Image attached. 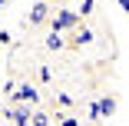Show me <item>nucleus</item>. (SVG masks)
Returning <instances> with one entry per match:
<instances>
[{"label":"nucleus","instance_id":"nucleus-7","mask_svg":"<svg viewBox=\"0 0 129 126\" xmlns=\"http://www.w3.org/2000/svg\"><path fill=\"white\" fill-rule=\"evenodd\" d=\"M119 4H122V7H129V0H119Z\"/></svg>","mask_w":129,"mask_h":126},{"label":"nucleus","instance_id":"nucleus-2","mask_svg":"<svg viewBox=\"0 0 129 126\" xmlns=\"http://www.w3.org/2000/svg\"><path fill=\"white\" fill-rule=\"evenodd\" d=\"M113 110H116V99H103V103L93 106V116H99V113H113Z\"/></svg>","mask_w":129,"mask_h":126},{"label":"nucleus","instance_id":"nucleus-5","mask_svg":"<svg viewBox=\"0 0 129 126\" xmlns=\"http://www.w3.org/2000/svg\"><path fill=\"white\" fill-rule=\"evenodd\" d=\"M43 13H46V7H43V4H37V7H33V13H30V20H33V23H40V20H43Z\"/></svg>","mask_w":129,"mask_h":126},{"label":"nucleus","instance_id":"nucleus-6","mask_svg":"<svg viewBox=\"0 0 129 126\" xmlns=\"http://www.w3.org/2000/svg\"><path fill=\"white\" fill-rule=\"evenodd\" d=\"M33 126H50V116H33Z\"/></svg>","mask_w":129,"mask_h":126},{"label":"nucleus","instance_id":"nucleus-4","mask_svg":"<svg viewBox=\"0 0 129 126\" xmlns=\"http://www.w3.org/2000/svg\"><path fill=\"white\" fill-rule=\"evenodd\" d=\"M17 96H23V99H37V90H33V86H20Z\"/></svg>","mask_w":129,"mask_h":126},{"label":"nucleus","instance_id":"nucleus-1","mask_svg":"<svg viewBox=\"0 0 129 126\" xmlns=\"http://www.w3.org/2000/svg\"><path fill=\"white\" fill-rule=\"evenodd\" d=\"M7 116H10V119H13V123H17V126H27V123H30V116H33V113H30V110H23V106H20V110H10V113H7Z\"/></svg>","mask_w":129,"mask_h":126},{"label":"nucleus","instance_id":"nucleus-3","mask_svg":"<svg viewBox=\"0 0 129 126\" xmlns=\"http://www.w3.org/2000/svg\"><path fill=\"white\" fill-rule=\"evenodd\" d=\"M73 23H76V13H73V10H63V13L56 17V27H73Z\"/></svg>","mask_w":129,"mask_h":126}]
</instances>
